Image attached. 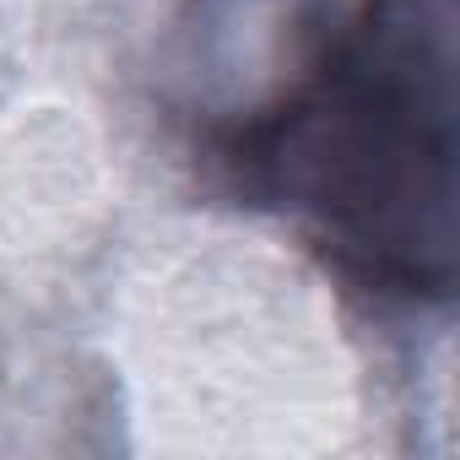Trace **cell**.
Masks as SVG:
<instances>
[{"mask_svg": "<svg viewBox=\"0 0 460 460\" xmlns=\"http://www.w3.org/2000/svg\"><path fill=\"white\" fill-rule=\"evenodd\" d=\"M282 66L217 119L234 179L358 288L455 293V0H288Z\"/></svg>", "mask_w": 460, "mask_h": 460, "instance_id": "obj_1", "label": "cell"}]
</instances>
